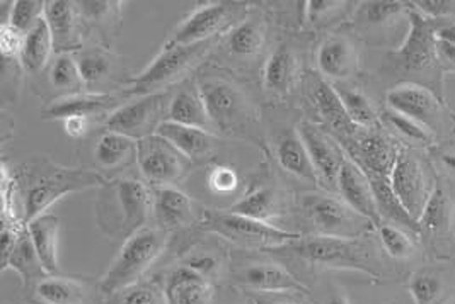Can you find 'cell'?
Returning <instances> with one entry per match:
<instances>
[{
  "label": "cell",
  "instance_id": "obj_1",
  "mask_svg": "<svg viewBox=\"0 0 455 304\" xmlns=\"http://www.w3.org/2000/svg\"><path fill=\"white\" fill-rule=\"evenodd\" d=\"M167 231L161 228H142L124 240L118 255L101 277L100 289L103 294H116L130 289L164 252Z\"/></svg>",
  "mask_w": 455,
  "mask_h": 304
},
{
  "label": "cell",
  "instance_id": "obj_2",
  "mask_svg": "<svg viewBox=\"0 0 455 304\" xmlns=\"http://www.w3.org/2000/svg\"><path fill=\"white\" fill-rule=\"evenodd\" d=\"M212 46L213 40L189 46H163V51L147 65L144 72L130 81L124 94L142 97L156 92H164L163 89L180 81L207 55Z\"/></svg>",
  "mask_w": 455,
  "mask_h": 304
},
{
  "label": "cell",
  "instance_id": "obj_3",
  "mask_svg": "<svg viewBox=\"0 0 455 304\" xmlns=\"http://www.w3.org/2000/svg\"><path fill=\"white\" fill-rule=\"evenodd\" d=\"M273 250H289L311 264L324 265L331 269L360 270L377 277V272L373 270L369 259L371 250L355 238L321 235L311 238H300Z\"/></svg>",
  "mask_w": 455,
  "mask_h": 304
},
{
  "label": "cell",
  "instance_id": "obj_4",
  "mask_svg": "<svg viewBox=\"0 0 455 304\" xmlns=\"http://www.w3.org/2000/svg\"><path fill=\"white\" fill-rule=\"evenodd\" d=\"M103 185V175L94 170L55 168L29 187L24 204V224L44 214L52 204L60 201L67 194Z\"/></svg>",
  "mask_w": 455,
  "mask_h": 304
},
{
  "label": "cell",
  "instance_id": "obj_5",
  "mask_svg": "<svg viewBox=\"0 0 455 304\" xmlns=\"http://www.w3.org/2000/svg\"><path fill=\"white\" fill-rule=\"evenodd\" d=\"M204 228L215 233L219 237H224L230 242L243 245H258L263 248H278L283 245L291 244L295 240L304 238L300 233L287 231L282 228H276L271 223L256 222L241 214H234L228 211H208L205 214Z\"/></svg>",
  "mask_w": 455,
  "mask_h": 304
},
{
  "label": "cell",
  "instance_id": "obj_6",
  "mask_svg": "<svg viewBox=\"0 0 455 304\" xmlns=\"http://www.w3.org/2000/svg\"><path fill=\"white\" fill-rule=\"evenodd\" d=\"M169 94L156 92L137 97L135 101L122 104L113 111L104 122L106 131L124 135L135 142H140L157 133L159 126L166 121Z\"/></svg>",
  "mask_w": 455,
  "mask_h": 304
},
{
  "label": "cell",
  "instance_id": "obj_7",
  "mask_svg": "<svg viewBox=\"0 0 455 304\" xmlns=\"http://www.w3.org/2000/svg\"><path fill=\"white\" fill-rule=\"evenodd\" d=\"M111 196L115 199L111 218L115 220L111 235L130 238L133 233L145 228V223L150 216L152 198L150 191L142 181L137 179H120L113 185Z\"/></svg>",
  "mask_w": 455,
  "mask_h": 304
},
{
  "label": "cell",
  "instance_id": "obj_8",
  "mask_svg": "<svg viewBox=\"0 0 455 304\" xmlns=\"http://www.w3.org/2000/svg\"><path fill=\"white\" fill-rule=\"evenodd\" d=\"M187 157L159 135L137 142V163L148 183L171 185L187 170Z\"/></svg>",
  "mask_w": 455,
  "mask_h": 304
},
{
  "label": "cell",
  "instance_id": "obj_9",
  "mask_svg": "<svg viewBox=\"0 0 455 304\" xmlns=\"http://www.w3.org/2000/svg\"><path fill=\"white\" fill-rule=\"evenodd\" d=\"M232 4L228 2H208L196 7L187 19L183 20L167 38L164 46H189L213 40L228 26Z\"/></svg>",
  "mask_w": 455,
  "mask_h": 304
},
{
  "label": "cell",
  "instance_id": "obj_10",
  "mask_svg": "<svg viewBox=\"0 0 455 304\" xmlns=\"http://www.w3.org/2000/svg\"><path fill=\"white\" fill-rule=\"evenodd\" d=\"M299 203L306 216L323 235L355 238L356 228L353 223V214L356 213L345 201L323 194H304Z\"/></svg>",
  "mask_w": 455,
  "mask_h": 304
},
{
  "label": "cell",
  "instance_id": "obj_11",
  "mask_svg": "<svg viewBox=\"0 0 455 304\" xmlns=\"http://www.w3.org/2000/svg\"><path fill=\"white\" fill-rule=\"evenodd\" d=\"M387 105L395 113L436 131L442 124V107L434 94L418 85H403L387 92Z\"/></svg>",
  "mask_w": 455,
  "mask_h": 304
},
{
  "label": "cell",
  "instance_id": "obj_12",
  "mask_svg": "<svg viewBox=\"0 0 455 304\" xmlns=\"http://www.w3.org/2000/svg\"><path fill=\"white\" fill-rule=\"evenodd\" d=\"M389 183L397 199L418 222L425 209V204L428 201L419 163L406 152L397 153L391 175H389Z\"/></svg>",
  "mask_w": 455,
  "mask_h": 304
},
{
  "label": "cell",
  "instance_id": "obj_13",
  "mask_svg": "<svg viewBox=\"0 0 455 304\" xmlns=\"http://www.w3.org/2000/svg\"><path fill=\"white\" fill-rule=\"evenodd\" d=\"M338 191L345 204L355 211L358 216L367 220L369 223L380 226V214L377 211V204L373 198L372 185L367 174L352 160L345 159L339 177H338Z\"/></svg>",
  "mask_w": 455,
  "mask_h": 304
},
{
  "label": "cell",
  "instance_id": "obj_14",
  "mask_svg": "<svg viewBox=\"0 0 455 304\" xmlns=\"http://www.w3.org/2000/svg\"><path fill=\"white\" fill-rule=\"evenodd\" d=\"M297 133L307 148L317 179L321 177V181L328 183L330 187L338 185V177L345 162V157L341 155L339 148L312 122H300L297 126Z\"/></svg>",
  "mask_w": 455,
  "mask_h": 304
},
{
  "label": "cell",
  "instance_id": "obj_15",
  "mask_svg": "<svg viewBox=\"0 0 455 304\" xmlns=\"http://www.w3.org/2000/svg\"><path fill=\"white\" fill-rule=\"evenodd\" d=\"M200 92L213 126L226 128L248 114L246 97L228 82L207 81L200 85Z\"/></svg>",
  "mask_w": 455,
  "mask_h": 304
},
{
  "label": "cell",
  "instance_id": "obj_16",
  "mask_svg": "<svg viewBox=\"0 0 455 304\" xmlns=\"http://www.w3.org/2000/svg\"><path fill=\"white\" fill-rule=\"evenodd\" d=\"M434 22L427 19L418 11L410 12V33L404 44L395 53L397 61L408 70H421L434 61L436 53Z\"/></svg>",
  "mask_w": 455,
  "mask_h": 304
},
{
  "label": "cell",
  "instance_id": "obj_17",
  "mask_svg": "<svg viewBox=\"0 0 455 304\" xmlns=\"http://www.w3.org/2000/svg\"><path fill=\"white\" fill-rule=\"evenodd\" d=\"M193 203L189 196L172 185H157L152 194V213L157 228L171 231L187 226L193 220Z\"/></svg>",
  "mask_w": 455,
  "mask_h": 304
},
{
  "label": "cell",
  "instance_id": "obj_18",
  "mask_svg": "<svg viewBox=\"0 0 455 304\" xmlns=\"http://www.w3.org/2000/svg\"><path fill=\"white\" fill-rule=\"evenodd\" d=\"M118 97L113 94H101V92H85V94H68L57 102H53L46 111L44 116L48 120H67L72 116L92 118L103 113L116 111Z\"/></svg>",
  "mask_w": 455,
  "mask_h": 304
},
{
  "label": "cell",
  "instance_id": "obj_19",
  "mask_svg": "<svg viewBox=\"0 0 455 304\" xmlns=\"http://www.w3.org/2000/svg\"><path fill=\"white\" fill-rule=\"evenodd\" d=\"M164 296L166 304H212L213 287L207 277L183 265L169 276Z\"/></svg>",
  "mask_w": 455,
  "mask_h": 304
},
{
  "label": "cell",
  "instance_id": "obj_20",
  "mask_svg": "<svg viewBox=\"0 0 455 304\" xmlns=\"http://www.w3.org/2000/svg\"><path fill=\"white\" fill-rule=\"evenodd\" d=\"M167 121L178 122L183 126H191L198 129L212 131L213 122L208 116L207 105L202 97L200 87L187 85L183 87L167 107Z\"/></svg>",
  "mask_w": 455,
  "mask_h": 304
},
{
  "label": "cell",
  "instance_id": "obj_21",
  "mask_svg": "<svg viewBox=\"0 0 455 304\" xmlns=\"http://www.w3.org/2000/svg\"><path fill=\"white\" fill-rule=\"evenodd\" d=\"M164 140L171 143L178 152H181L187 159H200L210 153L215 146L217 138L212 135V131L183 126L178 122L164 121L157 133Z\"/></svg>",
  "mask_w": 455,
  "mask_h": 304
},
{
  "label": "cell",
  "instance_id": "obj_22",
  "mask_svg": "<svg viewBox=\"0 0 455 304\" xmlns=\"http://www.w3.org/2000/svg\"><path fill=\"white\" fill-rule=\"evenodd\" d=\"M14 270L21 276L24 285H33V283H40L43 279L50 277L48 270L44 269L42 259L35 248V244L31 240V235L28 231V226L22 228L18 242L14 245L9 259L2 264V272L5 270Z\"/></svg>",
  "mask_w": 455,
  "mask_h": 304
},
{
  "label": "cell",
  "instance_id": "obj_23",
  "mask_svg": "<svg viewBox=\"0 0 455 304\" xmlns=\"http://www.w3.org/2000/svg\"><path fill=\"white\" fill-rule=\"evenodd\" d=\"M26 226L44 269L48 270L50 276H53L55 272H59V267H60L59 265L60 220L52 213H44Z\"/></svg>",
  "mask_w": 455,
  "mask_h": 304
},
{
  "label": "cell",
  "instance_id": "obj_24",
  "mask_svg": "<svg viewBox=\"0 0 455 304\" xmlns=\"http://www.w3.org/2000/svg\"><path fill=\"white\" fill-rule=\"evenodd\" d=\"M44 20L52 31L55 50L67 51L79 46L77 16L72 2L50 0L44 7Z\"/></svg>",
  "mask_w": 455,
  "mask_h": 304
},
{
  "label": "cell",
  "instance_id": "obj_25",
  "mask_svg": "<svg viewBox=\"0 0 455 304\" xmlns=\"http://www.w3.org/2000/svg\"><path fill=\"white\" fill-rule=\"evenodd\" d=\"M241 281L261 292H304L307 291L283 267L276 264H252L243 272Z\"/></svg>",
  "mask_w": 455,
  "mask_h": 304
},
{
  "label": "cell",
  "instance_id": "obj_26",
  "mask_svg": "<svg viewBox=\"0 0 455 304\" xmlns=\"http://www.w3.org/2000/svg\"><path fill=\"white\" fill-rule=\"evenodd\" d=\"M356 55L352 43L343 36H332L317 50L319 72L328 79H345L355 70Z\"/></svg>",
  "mask_w": 455,
  "mask_h": 304
},
{
  "label": "cell",
  "instance_id": "obj_27",
  "mask_svg": "<svg viewBox=\"0 0 455 304\" xmlns=\"http://www.w3.org/2000/svg\"><path fill=\"white\" fill-rule=\"evenodd\" d=\"M312 99L317 113L321 118L331 126L332 129L343 133V135H352L355 131V124L347 114V109L341 102V97L338 90L332 87L330 82L315 81L314 89H312Z\"/></svg>",
  "mask_w": 455,
  "mask_h": 304
},
{
  "label": "cell",
  "instance_id": "obj_28",
  "mask_svg": "<svg viewBox=\"0 0 455 304\" xmlns=\"http://www.w3.org/2000/svg\"><path fill=\"white\" fill-rule=\"evenodd\" d=\"M356 159L360 160V168L365 174L389 177L395 162L391 143L380 135H367L356 142Z\"/></svg>",
  "mask_w": 455,
  "mask_h": 304
},
{
  "label": "cell",
  "instance_id": "obj_29",
  "mask_svg": "<svg viewBox=\"0 0 455 304\" xmlns=\"http://www.w3.org/2000/svg\"><path fill=\"white\" fill-rule=\"evenodd\" d=\"M53 50H55L53 36H52V31L48 27V22L43 18L24 36L21 57H20L22 68L29 74L42 72L43 68L48 65Z\"/></svg>",
  "mask_w": 455,
  "mask_h": 304
},
{
  "label": "cell",
  "instance_id": "obj_30",
  "mask_svg": "<svg viewBox=\"0 0 455 304\" xmlns=\"http://www.w3.org/2000/svg\"><path fill=\"white\" fill-rule=\"evenodd\" d=\"M297 72L299 63L295 53L287 46H280L269 57L263 68L265 89L275 94H289L290 89L293 87V82L297 79Z\"/></svg>",
  "mask_w": 455,
  "mask_h": 304
},
{
  "label": "cell",
  "instance_id": "obj_31",
  "mask_svg": "<svg viewBox=\"0 0 455 304\" xmlns=\"http://www.w3.org/2000/svg\"><path fill=\"white\" fill-rule=\"evenodd\" d=\"M371 185H372L373 198L377 204V211L380 218H387L389 222L399 226H404L408 230H418L419 223L408 213V209L397 199L394 194L393 187L389 183V177L367 174Z\"/></svg>",
  "mask_w": 455,
  "mask_h": 304
},
{
  "label": "cell",
  "instance_id": "obj_32",
  "mask_svg": "<svg viewBox=\"0 0 455 304\" xmlns=\"http://www.w3.org/2000/svg\"><path fill=\"white\" fill-rule=\"evenodd\" d=\"M276 159L291 175H295L302 181H309V183L317 181V174L312 165L311 157L307 153V148L300 140L297 131L290 133L278 142Z\"/></svg>",
  "mask_w": 455,
  "mask_h": 304
},
{
  "label": "cell",
  "instance_id": "obj_33",
  "mask_svg": "<svg viewBox=\"0 0 455 304\" xmlns=\"http://www.w3.org/2000/svg\"><path fill=\"white\" fill-rule=\"evenodd\" d=\"M94 155L104 168H118L133 157L137 159V142L115 131H104L96 143Z\"/></svg>",
  "mask_w": 455,
  "mask_h": 304
},
{
  "label": "cell",
  "instance_id": "obj_34",
  "mask_svg": "<svg viewBox=\"0 0 455 304\" xmlns=\"http://www.w3.org/2000/svg\"><path fill=\"white\" fill-rule=\"evenodd\" d=\"M226 211L246 216V218L256 220V222L269 223V220L280 213V207H278L276 192L269 187H261V189L249 192L237 203L228 206Z\"/></svg>",
  "mask_w": 455,
  "mask_h": 304
},
{
  "label": "cell",
  "instance_id": "obj_35",
  "mask_svg": "<svg viewBox=\"0 0 455 304\" xmlns=\"http://www.w3.org/2000/svg\"><path fill=\"white\" fill-rule=\"evenodd\" d=\"M35 296L42 304H84L85 289L74 279L50 276L35 285Z\"/></svg>",
  "mask_w": 455,
  "mask_h": 304
},
{
  "label": "cell",
  "instance_id": "obj_36",
  "mask_svg": "<svg viewBox=\"0 0 455 304\" xmlns=\"http://www.w3.org/2000/svg\"><path fill=\"white\" fill-rule=\"evenodd\" d=\"M267 38L263 20H241L230 29L228 36V50L237 57H254L261 51Z\"/></svg>",
  "mask_w": 455,
  "mask_h": 304
},
{
  "label": "cell",
  "instance_id": "obj_37",
  "mask_svg": "<svg viewBox=\"0 0 455 304\" xmlns=\"http://www.w3.org/2000/svg\"><path fill=\"white\" fill-rule=\"evenodd\" d=\"M50 82L60 90H68L72 94H81L84 90L83 77L79 70L77 58L62 53L53 63L50 70Z\"/></svg>",
  "mask_w": 455,
  "mask_h": 304
},
{
  "label": "cell",
  "instance_id": "obj_38",
  "mask_svg": "<svg viewBox=\"0 0 455 304\" xmlns=\"http://www.w3.org/2000/svg\"><path fill=\"white\" fill-rule=\"evenodd\" d=\"M336 90H338L341 102L347 109L348 118L352 120L356 128H372V126H375L377 116H375L372 104L362 92L347 89V87H341V89H336Z\"/></svg>",
  "mask_w": 455,
  "mask_h": 304
},
{
  "label": "cell",
  "instance_id": "obj_39",
  "mask_svg": "<svg viewBox=\"0 0 455 304\" xmlns=\"http://www.w3.org/2000/svg\"><path fill=\"white\" fill-rule=\"evenodd\" d=\"M410 291L414 304H435L443 291V281L432 269H421L414 272Z\"/></svg>",
  "mask_w": 455,
  "mask_h": 304
},
{
  "label": "cell",
  "instance_id": "obj_40",
  "mask_svg": "<svg viewBox=\"0 0 455 304\" xmlns=\"http://www.w3.org/2000/svg\"><path fill=\"white\" fill-rule=\"evenodd\" d=\"M449 216H451L449 199L442 187H435L434 192L428 196V201L425 204V209H423L418 223L428 230L440 231L449 223Z\"/></svg>",
  "mask_w": 455,
  "mask_h": 304
},
{
  "label": "cell",
  "instance_id": "obj_41",
  "mask_svg": "<svg viewBox=\"0 0 455 304\" xmlns=\"http://www.w3.org/2000/svg\"><path fill=\"white\" fill-rule=\"evenodd\" d=\"M44 7H46V2H40V0L12 2L9 24L26 36L38 24V20L44 18Z\"/></svg>",
  "mask_w": 455,
  "mask_h": 304
},
{
  "label": "cell",
  "instance_id": "obj_42",
  "mask_svg": "<svg viewBox=\"0 0 455 304\" xmlns=\"http://www.w3.org/2000/svg\"><path fill=\"white\" fill-rule=\"evenodd\" d=\"M77 63L83 77L84 89L87 90L98 85L109 74V60L100 51H85L77 58Z\"/></svg>",
  "mask_w": 455,
  "mask_h": 304
},
{
  "label": "cell",
  "instance_id": "obj_43",
  "mask_svg": "<svg viewBox=\"0 0 455 304\" xmlns=\"http://www.w3.org/2000/svg\"><path fill=\"white\" fill-rule=\"evenodd\" d=\"M379 235L386 252L394 259H406L411 255L413 244L401 228H395L393 224H380Z\"/></svg>",
  "mask_w": 455,
  "mask_h": 304
},
{
  "label": "cell",
  "instance_id": "obj_44",
  "mask_svg": "<svg viewBox=\"0 0 455 304\" xmlns=\"http://www.w3.org/2000/svg\"><path fill=\"white\" fill-rule=\"evenodd\" d=\"M207 183L208 187L212 189V192L228 196L239 187V174L232 165L219 163V165H213L210 168Z\"/></svg>",
  "mask_w": 455,
  "mask_h": 304
},
{
  "label": "cell",
  "instance_id": "obj_45",
  "mask_svg": "<svg viewBox=\"0 0 455 304\" xmlns=\"http://www.w3.org/2000/svg\"><path fill=\"white\" fill-rule=\"evenodd\" d=\"M384 120L387 121V124L395 129L401 136H404L406 140L413 143H428L430 142V135L427 133V129L418 124V122L395 113L393 109H387L384 113Z\"/></svg>",
  "mask_w": 455,
  "mask_h": 304
},
{
  "label": "cell",
  "instance_id": "obj_46",
  "mask_svg": "<svg viewBox=\"0 0 455 304\" xmlns=\"http://www.w3.org/2000/svg\"><path fill=\"white\" fill-rule=\"evenodd\" d=\"M403 11L401 2H389V0H380V2H367L360 9V18L369 24H384L386 20L393 19L395 14Z\"/></svg>",
  "mask_w": 455,
  "mask_h": 304
},
{
  "label": "cell",
  "instance_id": "obj_47",
  "mask_svg": "<svg viewBox=\"0 0 455 304\" xmlns=\"http://www.w3.org/2000/svg\"><path fill=\"white\" fill-rule=\"evenodd\" d=\"M24 35L14 29L11 24L0 26V51L4 60H14L21 57Z\"/></svg>",
  "mask_w": 455,
  "mask_h": 304
},
{
  "label": "cell",
  "instance_id": "obj_48",
  "mask_svg": "<svg viewBox=\"0 0 455 304\" xmlns=\"http://www.w3.org/2000/svg\"><path fill=\"white\" fill-rule=\"evenodd\" d=\"M166 304V296L154 285H139L130 287L124 294V304Z\"/></svg>",
  "mask_w": 455,
  "mask_h": 304
},
{
  "label": "cell",
  "instance_id": "obj_49",
  "mask_svg": "<svg viewBox=\"0 0 455 304\" xmlns=\"http://www.w3.org/2000/svg\"><path fill=\"white\" fill-rule=\"evenodd\" d=\"M185 267L208 279L219 269V261H217V257H213L210 253H196V255L188 259Z\"/></svg>",
  "mask_w": 455,
  "mask_h": 304
},
{
  "label": "cell",
  "instance_id": "obj_50",
  "mask_svg": "<svg viewBox=\"0 0 455 304\" xmlns=\"http://www.w3.org/2000/svg\"><path fill=\"white\" fill-rule=\"evenodd\" d=\"M306 12H307V20H317L324 18L326 14H330L331 11H336L339 7H343V2H331V0H311L306 4Z\"/></svg>",
  "mask_w": 455,
  "mask_h": 304
},
{
  "label": "cell",
  "instance_id": "obj_51",
  "mask_svg": "<svg viewBox=\"0 0 455 304\" xmlns=\"http://www.w3.org/2000/svg\"><path fill=\"white\" fill-rule=\"evenodd\" d=\"M62 122L65 135L74 140H81L84 136H87V133L91 129V120L83 118V116H72V118L63 120Z\"/></svg>",
  "mask_w": 455,
  "mask_h": 304
},
{
  "label": "cell",
  "instance_id": "obj_52",
  "mask_svg": "<svg viewBox=\"0 0 455 304\" xmlns=\"http://www.w3.org/2000/svg\"><path fill=\"white\" fill-rule=\"evenodd\" d=\"M416 5L430 18H442L445 14L454 12V4L447 0H423L416 2Z\"/></svg>",
  "mask_w": 455,
  "mask_h": 304
},
{
  "label": "cell",
  "instance_id": "obj_53",
  "mask_svg": "<svg viewBox=\"0 0 455 304\" xmlns=\"http://www.w3.org/2000/svg\"><path fill=\"white\" fill-rule=\"evenodd\" d=\"M436 41H443L455 46V24H443L435 31Z\"/></svg>",
  "mask_w": 455,
  "mask_h": 304
},
{
  "label": "cell",
  "instance_id": "obj_54",
  "mask_svg": "<svg viewBox=\"0 0 455 304\" xmlns=\"http://www.w3.org/2000/svg\"><path fill=\"white\" fill-rule=\"evenodd\" d=\"M436 55L447 63H455V46L443 43V41H436Z\"/></svg>",
  "mask_w": 455,
  "mask_h": 304
},
{
  "label": "cell",
  "instance_id": "obj_55",
  "mask_svg": "<svg viewBox=\"0 0 455 304\" xmlns=\"http://www.w3.org/2000/svg\"><path fill=\"white\" fill-rule=\"evenodd\" d=\"M442 163H443V167H445L451 174H455V153H445V155H442Z\"/></svg>",
  "mask_w": 455,
  "mask_h": 304
},
{
  "label": "cell",
  "instance_id": "obj_56",
  "mask_svg": "<svg viewBox=\"0 0 455 304\" xmlns=\"http://www.w3.org/2000/svg\"><path fill=\"white\" fill-rule=\"evenodd\" d=\"M252 304H289V303H283V301H276V300H271V298H267V296H256V298H252Z\"/></svg>",
  "mask_w": 455,
  "mask_h": 304
},
{
  "label": "cell",
  "instance_id": "obj_57",
  "mask_svg": "<svg viewBox=\"0 0 455 304\" xmlns=\"http://www.w3.org/2000/svg\"><path fill=\"white\" fill-rule=\"evenodd\" d=\"M330 304H350V301H348V298H347V296H343V294H336Z\"/></svg>",
  "mask_w": 455,
  "mask_h": 304
}]
</instances>
